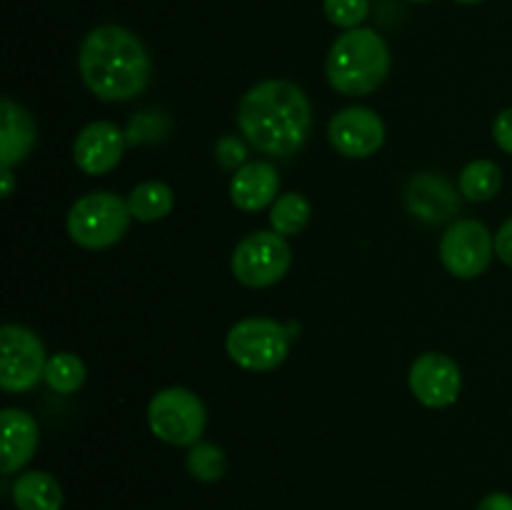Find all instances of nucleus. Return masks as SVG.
Listing matches in <instances>:
<instances>
[{"instance_id": "nucleus-1", "label": "nucleus", "mask_w": 512, "mask_h": 510, "mask_svg": "<svg viewBox=\"0 0 512 510\" xmlns=\"http://www.w3.org/2000/svg\"><path fill=\"white\" fill-rule=\"evenodd\" d=\"M238 125L255 150L273 158H290L313 130V105L290 80H263L240 100Z\"/></svg>"}, {"instance_id": "nucleus-2", "label": "nucleus", "mask_w": 512, "mask_h": 510, "mask_svg": "<svg viewBox=\"0 0 512 510\" xmlns=\"http://www.w3.org/2000/svg\"><path fill=\"white\" fill-rule=\"evenodd\" d=\"M78 68L85 88L105 103L138 98L153 75L148 50L123 25H98L90 30L80 43Z\"/></svg>"}, {"instance_id": "nucleus-3", "label": "nucleus", "mask_w": 512, "mask_h": 510, "mask_svg": "<svg viewBox=\"0 0 512 510\" xmlns=\"http://www.w3.org/2000/svg\"><path fill=\"white\" fill-rule=\"evenodd\" d=\"M390 73V50L373 28L345 30L330 48L325 75L333 90L348 98L370 95Z\"/></svg>"}, {"instance_id": "nucleus-4", "label": "nucleus", "mask_w": 512, "mask_h": 510, "mask_svg": "<svg viewBox=\"0 0 512 510\" xmlns=\"http://www.w3.org/2000/svg\"><path fill=\"white\" fill-rule=\"evenodd\" d=\"M128 200L110 190H98L75 200L68 210V235L85 250H105L118 243L130 228Z\"/></svg>"}, {"instance_id": "nucleus-5", "label": "nucleus", "mask_w": 512, "mask_h": 510, "mask_svg": "<svg viewBox=\"0 0 512 510\" xmlns=\"http://www.w3.org/2000/svg\"><path fill=\"white\" fill-rule=\"evenodd\" d=\"M230 360L243 370L265 373L285 363L290 353L288 325L270 318H245L225 335Z\"/></svg>"}, {"instance_id": "nucleus-6", "label": "nucleus", "mask_w": 512, "mask_h": 510, "mask_svg": "<svg viewBox=\"0 0 512 510\" xmlns=\"http://www.w3.org/2000/svg\"><path fill=\"white\" fill-rule=\"evenodd\" d=\"M205 405L193 390L165 388L153 395L148 405V425L155 438L168 445H195L205 430Z\"/></svg>"}, {"instance_id": "nucleus-7", "label": "nucleus", "mask_w": 512, "mask_h": 510, "mask_svg": "<svg viewBox=\"0 0 512 510\" xmlns=\"http://www.w3.org/2000/svg\"><path fill=\"white\" fill-rule=\"evenodd\" d=\"M290 245L275 230L250 233L235 245L230 268L245 288H270L280 283L290 268Z\"/></svg>"}, {"instance_id": "nucleus-8", "label": "nucleus", "mask_w": 512, "mask_h": 510, "mask_svg": "<svg viewBox=\"0 0 512 510\" xmlns=\"http://www.w3.org/2000/svg\"><path fill=\"white\" fill-rule=\"evenodd\" d=\"M45 345L23 325L0 328V388L8 393H28L45 380Z\"/></svg>"}, {"instance_id": "nucleus-9", "label": "nucleus", "mask_w": 512, "mask_h": 510, "mask_svg": "<svg viewBox=\"0 0 512 510\" xmlns=\"http://www.w3.org/2000/svg\"><path fill=\"white\" fill-rule=\"evenodd\" d=\"M495 255V235L480 220H455L440 240V260L455 278H478Z\"/></svg>"}, {"instance_id": "nucleus-10", "label": "nucleus", "mask_w": 512, "mask_h": 510, "mask_svg": "<svg viewBox=\"0 0 512 510\" xmlns=\"http://www.w3.org/2000/svg\"><path fill=\"white\" fill-rule=\"evenodd\" d=\"M328 138L333 148L345 158H370L385 143V123L375 110L353 105L330 118Z\"/></svg>"}, {"instance_id": "nucleus-11", "label": "nucleus", "mask_w": 512, "mask_h": 510, "mask_svg": "<svg viewBox=\"0 0 512 510\" xmlns=\"http://www.w3.org/2000/svg\"><path fill=\"white\" fill-rule=\"evenodd\" d=\"M410 390L428 408H448L460 398L463 375L460 365L445 353H425L413 363L408 375Z\"/></svg>"}, {"instance_id": "nucleus-12", "label": "nucleus", "mask_w": 512, "mask_h": 510, "mask_svg": "<svg viewBox=\"0 0 512 510\" xmlns=\"http://www.w3.org/2000/svg\"><path fill=\"white\" fill-rule=\"evenodd\" d=\"M125 130L108 120L85 125L73 143V160L85 175H105L115 170L125 153Z\"/></svg>"}, {"instance_id": "nucleus-13", "label": "nucleus", "mask_w": 512, "mask_h": 510, "mask_svg": "<svg viewBox=\"0 0 512 510\" xmlns=\"http://www.w3.org/2000/svg\"><path fill=\"white\" fill-rule=\"evenodd\" d=\"M405 208L428 225H440L460 213V190L435 173H418L405 185Z\"/></svg>"}, {"instance_id": "nucleus-14", "label": "nucleus", "mask_w": 512, "mask_h": 510, "mask_svg": "<svg viewBox=\"0 0 512 510\" xmlns=\"http://www.w3.org/2000/svg\"><path fill=\"white\" fill-rule=\"evenodd\" d=\"M280 193L278 168L268 160H253L243 168L235 170L230 180V200L235 208L245 213H260L263 208L273 205Z\"/></svg>"}, {"instance_id": "nucleus-15", "label": "nucleus", "mask_w": 512, "mask_h": 510, "mask_svg": "<svg viewBox=\"0 0 512 510\" xmlns=\"http://www.w3.org/2000/svg\"><path fill=\"white\" fill-rule=\"evenodd\" d=\"M3 418V455H0V470L3 475L20 473V468L33 460L40 443L38 420L20 408H5Z\"/></svg>"}, {"instance_id": "nucleus-16", "label": "nucleus", "mask_w": 512, "mask_h": 510, "mask_svg": "<svg viewBox=\"0 0 512 510\" xmlns=\"http://www.w3.org/2000/svg\"><path fill=\"white\" fill-rule=\"evenodd\" d=\"M35 120L25 108L13 103L10 98H3L0 103V165L13 168L23 163L35 148Z\"/></svg>"}, {"instance_id": "nucleus-17", "label": "nucleus", "mask_w": 512, "mask_h": 510, "mask_svg": "<svg viewBox=\"0 0 512 510\" xmlns=\"http://www.w3.org/2000/svg\"><path fill=\"white\" fill-rule=\"evenodd\" d=\"M13 505L18 510H60L63 508V488L45 470H28L15 478Z\"/></svg>"}, {"instance_id": "nucleus-18", "label": "nucleus", "mask_w": 512, "mask_h": 510, "mask_svg": "<svg viewBox=\"0 0 512 510\" xmlns=\"http://www.w3.org/2000/svg\"><path fill=\"white\" fill-rule=\"evenodd\" d=\"M175 205V195L170 185L160 183V180H145V183L135 185L128 195L130 215L140 223H155L170 215Z\"/></svg>"}, {"instance_id": "nucleus-19", "label": "nucleus", "mask_w": 512, "mask_h": 510, "mask_svg": "<svg viewBox=\"0 0 512 510\" xmlns=\"http://www.w3.org/2000/svg\"><path fill=\"white\" fill-rule=\"evenodd\" d=\"M503 188V170L493 160H473L460 173V195L470 203H485L493 200Z\"/></svg>"}, {"instance_id": "nucleus-20", "label": "nucleus", "mask_w": 512, "mask_h": 510, "mask_svg": "<svg viewBox=\"0 0 512 510\" xmlns=\"http://www.w3.org/2000/svg\"><path fill=\"white\" fill-rule=\"evenodd\" d=\"M310 215H313V208H310L305 195L285 193L273 203L270 225H273L275 233L288 238V235H298L310 223Z\"/></svg>"}, {"instance_id": "nucleus-21", "label": "nucleus", "mask_w": 512, "mask_h": 510, "mask_svg": "<svg viewBox=\"0 0 512 510\" xmlns=\"http://www.w3.org/2000/svg\"><path fill=\"white\" fill-rule=\"evenodd\" d=\"M45 383L58 395L78 393L85 383V363L73 353H55L45 365Z\"/></svg>"}, {"instance_id": "nucleus-22", "label": "nucleus", "mask_w": 512, "mask_h": 510, "mask_svg": "<svg viewBox=\"0 0 512 510\" xmlns=\"http://www.w3.org/2000/svg\"><path fill=\"white\" fill-rule=\"evenodd\" d=\"M185 468L193 475L198 483H218L220 478L228 470V458H225L223 448H218L215 443H200L190 445L188 458H185Z\"/></svg>"}, {"instance_id": "nucleus-23", "label": "nucleus", "mask_w": 512, "mask_h": 510, "mask_svg": "<svg viewBox=\"0 0 512 510\" xmlns=\"http://www.w3.org/2000/svg\"><path fill=\"white\" fill-rule=\"evenodd\" d=\"M170 133V120L165 113L158 110H145V113H135L130 118L128 128H125V140L128 145L138 143H158Z\"/></svg>"}, {"instance_id": "nucleus-24", "label": "nucleus", "mask_w": 512, "mask_h": 510, "mask_svg": "<svg viewBox=\"0 0 512 510\" xmlns=\"http://www.w3.org/2000/svg\"><path fill=\"white\" fill-rule=\"evenodd\" d=\"M323 10L330 23L343 30H353L368 18L370 0H323Z\"/></svg>"}, {"instance_id": "nucleus-25", "label": "nucleus", "mask_w": 512, "mask_h": 510, "mask_svg": "<svg viewBox=\"0 0 512 510\" xmlns=\"http://www.w3.org/2000/svg\"><path fill=\"white\" fill-rule=\"evenodd\" d=\"M215 158L223 168L238 170L243 168L245 160H248V148H245L243 140L238 135H223V138L215 143Z\"/></svg>"}, {"instance_id": "nucleus-26", "label": "nucleus", "mask_w": 512, "mask_h": 510, "mask_svg": "<svg viewBox=\"0 0 512 510\" xmlns=\"http://www.w3.org/2000/svg\"><path fill=\"white\" fill-rule=\"evenodd\" d=\"M493 138L500 150L512 155V108H505L493 123Z\"/></svg>"}, {"instance_id": "nucleus-27", "label": "nucleus", "mask_w": 512, "mask_h": 510, "mask_svg": "<svg viewBox=\"0 0 512 510\" xmlns=\"http://www.w3.org/2000/svg\"><path fill=\"white\" fill-rule=\"evenodd\" d=\"M495 255L512 268V218L505 220L495 233Z\"/></svg>"}, {"instance_id": "nucleus-28", "label": "nucleus", "mask_w": 512, "mask_h": 510, "mask_svg": "<svg viewBox=\"0 0 512 510\" xmlns=\"http://www.w3.org/2000/svg\"><path fill=\"white\" fill-rule=\"evenodd\" d=\"M478 510H512V495L510 493H490L480 500Z\"/></svg>"}, {"instance_id": "nucleus-29", "label": "nucleus", "mask_w": 512, "mask_h": 510, "mask_svg": "<svg viewBox=\"0 0 512 510\" xmlns=\"http://www.w3.org/2000/svg\"><path fill=\"white\" fill-rule=\"evenodd\" d=\"M0 178H3V198H10V195H13V188H15V178H13V173H10V168L0 170Z\"/></svg>"}, {"instance_id": "nucleus-30", "label": "nucleus", "mask_w": 512, "mask_h": 510, "mask_svg": "<svg viewBox=\"0 0 512 510\" xmlns=\"http://www.w3.org/2000/svg\"><path fill=\"white\" fill-rule=\"evenodd\" d=\"M455 3H460V5H478V3H483V0H455Z\"/></svg>"}, {"instance_id": "nucleus-31", "label": "nucleus", "mask_w": 512, "mask_h": 510, "mask_svg": "<svg viewBox=\"0 0 512 510\" xmlns=\"http://www.w3.org/2000/svg\"><path fill=\"white\" fill-rule=\"evenodd\" d=\"M413 3H430V0H413Z\"/></svg>"}]
</instances>
